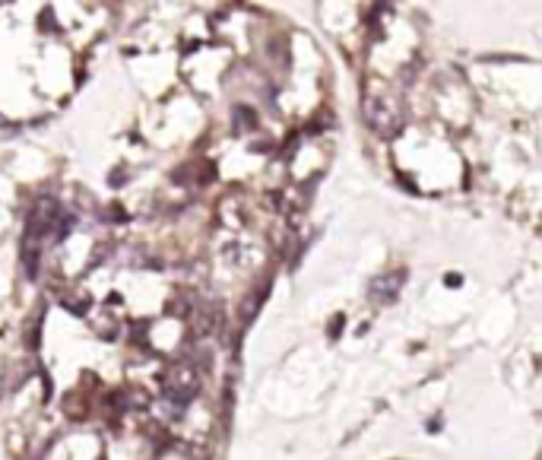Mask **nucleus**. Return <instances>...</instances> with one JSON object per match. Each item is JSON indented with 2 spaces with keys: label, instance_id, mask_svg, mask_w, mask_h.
I'll use <instances>...</instances> for the list:
<instances>
[{
  "label": "nucleus",
  "instance_id": "f257e3e1",
  "mask_svg": "<svg viewBox=\"0 0 542 460\" xmlns=\"http://www.w3.org/2000/svg\"><path fill=\"white\" fill-rule=\"evenodd\" d=\"M197 394V375L191 371V365H172L165 375V397L175 403H187Z\"/></svg>",
  "mask_w": 542,
  "mask_h": 460
},
{
  "label": "nucleus",
  "instance_id": "f03ea898",
  "mask_svg": "<svg viewBox=\"0 0 542 460\" xmlns=\"http://www.w3.org/2000/svg\"><path fill=\"white\" fill-rule=\"evenodd\" d=\"M365 121H368L371 130H377V134H384V137H390L396 130L393 108H390V102L387 99H381V96L365 99Z\"/></svg>",
  "mask_w": 542,
  "mask_h": 460
},
{
  "label": "nucleus",
  "instance_id": "7ed1b4c3",
  "mask_svg": "<svg viewBox=\"0 0 542 460\" xmlns=\"http://www.w3.org/2000/svg\"><path fill=\"white\" fill-rule=\"evenodd\" d=\"M403 280H406V273H403V270H396L393 276H384V280H374V286H371V295H374V299H381V302L393 299Z\"/></svg>",
  "mask_w": 542,
  "mask_h": 460
},
{
  "label": "nucleus",
  "instance_id": "20e7f679",
  "mask_svg": "<svg viewBox=\"0 0 542 460\" xmlns=\"http://www.w3.org/2000/svg\"><path fill=\"white\" fill-rule=\"evenodd\" d=\"M4 124H7V121H4V118H0V128H4Z\"/></svg>",
  "mask_w": 542,
  "mask_h": 460
}]
</instances>
